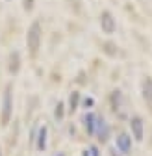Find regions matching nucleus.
Returning <instances> with one entry per match:
<instances>
[{
	"label": "nucleus",
	"instance_id": "f257e3e1",
	"mask_svg": "<svg viewBox=\"0 0 152 156\" xmlns=\"http://www.w3.org/2000/svg\"><path fill=\"white\" fill-rule=\"evenodd\" d=\"M41 34H43L41 23L39 21L32 23V26L28 28V34H26V43H28V48H30L32 54H35L37 48H39V45H41Z\"/></svg>",
	"mask_w": 152,
	"mask_h": 156
},
{
	"label": "nucleus",
	"instance_id": "f03ea898",
	"mask_svg": "<svg viewBox=\"0 0 152 156\" xmlns=\"http://www.w3.org/2000/svg\"><path fill=\"white\" fill-rule=\"evenodd\" d=\"M11 113H13V93H11V86H8L4 91V99H2V123L4 125L9 121Z\"/></svg>",
	"mask_w": 152,
	"mask_h": 156
},
{
	"label": "nucleus",
	"instance_id": "7ed1b4c3",
	"mask_svg": "<svg viewBox=\"0 0 152 156\" xmlns=\"http://www.w3.org/2000/svg\"><path fill=\"white\" fill-rule=\"evenodd\" d=\"M100 28L106 35H113L117 30V21H115V17H113L111 11H102L100 15Z\"/></svg>",
	"mask_w": 152,
	"mask_h": 156
},
{
	"label": "nucleus",
	"instance_id": "20e7f679",
	"mask_svg": "<svg viewBox=\"0 0 152 156\" xmlns=\"http://www.w3.org/2000/svg\"><path fill=\"white\" fill-rule=\"evenodd\" d=\"M130 132H132V138L136 141H143V136H145V123L139 115L132 117L130 119Z\"/></svg>",
	"mask_w": 152,
	"mask_h": 156
},
{
	"label": "nucleus",
	"instance_id": "39448f33",
	"mask_svg": "<svg viewBox=\"0 0 152 156\" xmlns=\"http://www.w3.org/2000/svg\"><path fill=\"white\" fill-rule=\"evenodd\" d=\"M115 147H117V151L121 154H124V156L130 154V151H132V136L128 132H121L115 138Z\"/></svg>",
	"mask_w": 152,
	"mask_h": 156
},
{
	"label": "nucleus",
	"instance_id": "423d86ee",
	"mask_svg": "<svg viewBox=\"0 0 152 156\" xmlns=\"http://www.w3.org/2000/svg\"><path fill=\"white\" fill-rule=\"evenodd\" d=\"M47 136H48V128L45 125L37 128V134H35V138H33V143H35V149L39 151V152H43L47 149Z\"/></svg>",
	"mask_w": 152,
	"mask_h": 156
},
{
	"label": "nucleus",
	"instance_id": "0eeeda50",
	"mask_svg": "<svg viewBox=\"0 0 152 156\" xmlns=\"http://www.w3.org/2000/svg\"><path fill=\"white\" fill-rule=\"evenodd\" d=\"M98 117H100V115L93 113V112H87V113L84 115L82 123H84V126H85V130H87L89 136H95V130H97V123H98Z\"/></svg>",
	"mask_w": 152,
	"mask_h": 156
},
{
	"label": "nucleus",
	"instance_id": "6e6552de",
	"mask_svg": "<svg viewBox=\"0 0 152 156\" xmlns=\"http://www.w3.org/2000/svg\"><path fill=\"white\" fill-rule=\"evenodd\" d=\"M95 136H98L100 141H106L108 136H109V126L108 123L102 119V117H98V123H97V130H95Z\"/></svg>",
	"mask_w": 152,
	"mask_h": 156
},
{
	"label": "nucleus",
	"instance_id": "1a4fd4ad",
	"mask_svg": "<svg viewBox=\"0 0 152 156\" xmlns=\"http://www.w3.org/2000/svg\"><path fill=\"white\" fill-rule=\"evenodd\" d=\"M8 62H9V65H8L9 73H17V71H19V67H21V54H19L17 50H15V52H11Z\"/></svg>",
	"mask_w": 152,
	"mask_h": 156
},
{
	"label": "nucleus",
	"instance_id": "9d476101",
	"mask_svg": "<svg viewBox=\"0 0 152 156\" xmlns=\"http://www.w3.org/2000/svg\"><path fill=\"white\" fill-rule=\"evenodd\" d=\"M143 99L152 104V78H145L143 80Z\"/></svg>",
	"mask_w": 152,
	"mask_h": 156
},
{
	"label": "nucleus",
	"instance_id": "9b49d317",
	"mask_svg": "<svg viewBox=\"0 0 152 156\" xmlns=\"http://www.w3.org/2000/svg\"><path fill=\"white\" fill-rule=\"evenodd\" d=\"M80 101H82V97H80V93L78 91H72L71 93V97H69V112H76L80 106Z\"/></svg>",
	"mask_w": 152,
	"mask_h": 156
},
{
	"label": "nucleus",
	"instance_id": "f8f14e48",
	"mask_svg": "<svg viewBox=\"0 0 152 156\" xmlns=\"http://www.w3.org/2000/svg\"><path fill=\"white\" fill-rule=\"evenodd\" d=\"M63 108H65L63 102H58V106H56V110H54V117H56V119H63V113H65Z\"/></svg>",
	"mask_w": 152,
	"mask_h": 156
},
{
	"label": "nucleus",
	"instance_id": "ddd939ff",
	"mask_svg": "<svg viewBox=\"0 0 152 156\" xmlns=\"http://www.w3.org/2000/svg\"><path fill=\"white\" fill-rule=\"evenodd\" d=\"M95 106V99H93V97H85V99L82 101V108L84 110H91Z\"/></svg>",
	"mask_w": 152,
	"mask_h": 156
},
{
	"label": "nucleus",
	"instance_id": "4468645a",
	"mask_svg": "<svg viewBox=\"0 0 152 156\" xmlns=\"http://www.w3.org/2000/svg\"><path fill=\"white\" fill-rule=\"evenodd\" d=\"M33 4H35V0H22V8L26 11H32L33 9Z\"/></svg>",
	"mask_w": 152,
	"mask_h": 156
},
{
	"label": "nucleus",
	"instance_id": "2eb2a0df",
	"mask_svg": "<svg viewBox=\"0 0 152 156\" xmlns=\"http://www.w3.org/2000/svg\"><path fill=\"white\" fill-rule=\"evenodd\" d=\"M89 152H91V156H100V151H98L97 145H91L89 147Z\"/></svg>",
	"mask_w": 152,
	"mask_h": 156
},
{
	"label": "nucleus",
	"instance_id": "dca6fc26",
	"mask_svg": "<svg viewBox=\"0 0 152 156\" xmlns=\"http://www.w3.org/2000/svg\"><path fill=\"white\" fill-rule=\"evenodd\" d=\"M82 156H91V152H89V149H85V151L82 152Z\"/></svg>",
	"mask_w": 152,
	"mask_h": 156
},
{
	"label": "nucleus",
	"instance_id": "f3484780",
	"mask_svg": "<svg viewBox=\"0 0 152 156\" xmlns=\"http://www.w3.org/2000/svg\"><path fill=\"white\" fill-rule=\"evenodd\" d=\"M54 156H65V154L63 152H58V154H54Z\"/></svg>",
	"mask_w": 152,
	"mask_h": 156
},
{
	"label": "nucleus",
	"instance_id": "a211bd4d",
	"mask_svg": "<svg viewBox=\"0 0 152 156\" xmlns=\"http://www.w3.org/2000/svg\"><path fill=\"white\" fill-rule=\"evenodd\" d=\"M0 156H2V152H0Z\"/></svg>",
	"mask_w": 152,
	"mask_h": 156
},
{
	"label": "nucleus",
	"instance_id": "6ab92c4d",
	"mask_svg": "<svg viewBox=\"0 0 152 156\" xmlns=\"http://www.w3.org/2000/svg\"><path fill=\"white\" fill-rule=\"evenodd\" d=\"M6 2H9V0H6Z\"/></svg>",
	"mask_w": 152,
	"mask_h": 156
}]
</instances>
